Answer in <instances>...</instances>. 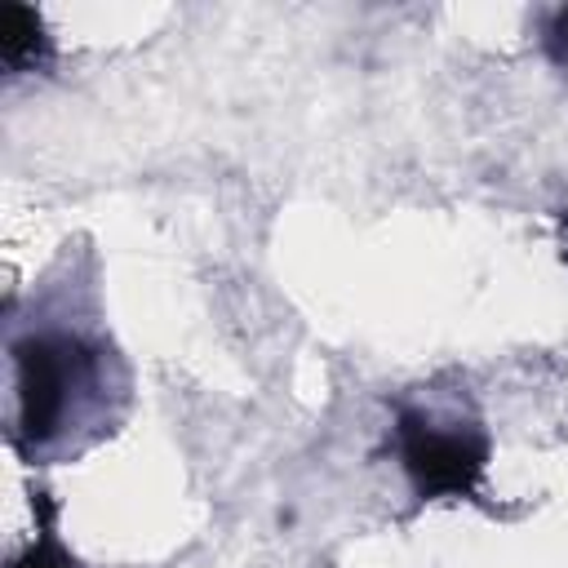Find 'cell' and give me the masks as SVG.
Masks as SVG:
<instances>
[{
	"mask_svg": "<svg viewBox=\"0 0 568 568\" xmlns=\"http://www.w3.org/2000/svg\"><path fill=\"white\" fill-rule=\"evenodd\" d=\"M559 240H564V257H568V213L559 217Z\"/></svg>",
	"mask_w": 568,
	"mask_h": 568,
	"instance_id": "cell-6",
	"label": "cell"
},
{
	"mask_svg": "<svg viewBox=\"0 0 568 568\" xmlns=\"http://www.w3.org/2000/svg\"><path fill=\"white\" fill-rule=\"evenodd\" d=\"M53 58V40L44 31V18L31 9V4H0V62L9 75H27V71H40L49 67Z\"/></svg>",
	"mask_w": 568,
	"mask_h": 568,
	"instance_id": "cell-3",
	"label": "cell"
},
{
	"mask_svg": "<svg viewBox=\"0 0 568 568\" xmlns=\"http://www.w3.org/2000/svg\"><path fill=\"white\" fill-rule=\"evenodd\" d=\"M13 373H18V439L44 444L67 422V408L75 390L89 382V355L71 337H22L13 346Z\"/></svg>",
	"mask_w": 568,
	"mask_h": 568,
	"instance_id": "cell-1",
	"label": "cell"
},
{
	"mask_svg": "<svg viewBox=\"0 0 568 568\" xmlns=\"http://www.w3.org/2000/svg\"><path fill=\"white\" fill-rule=\"evenodd\" d=\"M399 462L417 488V497H475L484 466H488V439L475 426H439L426 413H399L395 426Z\"/></svg>",
	"mask_w": 568,
	"mask_h": 568,
	"instance_id": "cell-2",
	"label": "cell"
},
{
	"mask_svg": "<svg viewBox=\"0 0 568 568\" xmlns=\"http://www.w3.org/2000/svg\"><path fill=\"white\" fill-rule=\"evenodd\" d=\"M541 49H546V58H550L559 71H568V4L546 18V27H541Z\"/></svg>",
	"mask_w": 568,
	"mask_h": 568,
	"instance_id": "cell-5",
	"label": "cell"
},
{
	"mask_svg": "<svg viewBox=\"0 0 568 568\" xmlns=\"http://www.w3.org/2000/svg\"><path fill=\"white\" fill-rule=\"evenodd\" d=\"M9 568H75V559L67 555V546L58 541L53 532V506L44 510V524H40V537L9 564Z\"/></svg>",
	"mask_w": 568,
	"mask_h": 568,
	"instance_id": "cell-4",
	"label": "cell"
}]
</instances>
